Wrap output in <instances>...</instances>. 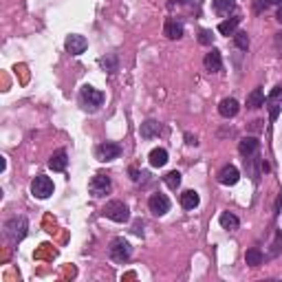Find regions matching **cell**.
I'll return each mask as SVG.
<instances>
[{
  "label": "cell",
  "mask_w": 282,
  "mask_h": 282,
  "mask_svg": "<svg viewBox=\"0 0 282 282\" xmlns=\"http://www.w3.org/2000/svg\"><path fill=\"white\" fill-rule=\"evenodd\" d=\"M27 229H29V223H27L25 216H13L5 223V238L11 245H18L22 238L27 236Z\"/></svg>",
  "instance_id": "1"
},
{
  "label": "cell",
  "mask_w": 282,
  "mask_h": 282,
  "mask_svg": "<svg viewBox=\"0 0 282 282\" xmlns=\"http://www.w3.org/2000/svg\"><path fill=\"white\" fill-rule=\"evenodd\" d=\"M80 104H82L84 110L95 112L104 104V93H102V90H97V88H93V86H84L80 90Z\"/></svg>",
  "instance_id": "2"
},
{
  "label": "cell",
  "mask_w": 282,
  "mask_h": 282,
  "mask_svg": "<svg viewBox=\"0 0 282 282\" xmlns=\"http://www.w3.org/2000/svg\"><path fill=\"white\" fill-rule=\"evenodd\" d=\"M102 214L106 218H110V221H115V223H126V221H130V209L126 203L122 201H108L104 205L102 209Z\"/></svg>",
  "instance_id": "3"
},
{
  "label": "cell",
  "mask_w": 282,
  "mask_h": 282,
  "mask_svg": "<svg viewBox=\"0 0 282 282\" xmlns=\"http://www.w3.org/2000/svg\"><path fill=\"white\" fill-rule=\"evenodd\" d=\"M108 253L115 263H128L130 256H132V247L126 238H112L110 247H108Z\"/></svg>",
  "instance_id": "4"
},
{
  "label": "cell",
  "mask_w": 282,
  "mask_h": 282,
  "mask_svg": "<svg viewBox=\"0 0 282 282\" xmlns=\"http://www.w3.org/2000/svg\"><path fill=\"white\" fill-rule=\"evenodd\" d=\"M31 194L35 199H49V196L53 194V181L44 174H38L31 181Z\"/></svg>",
  "instance_id": "5"
},
{
  "label": "cell",
  "mask_w": 282,
  "mask_h": 282,
  "mask_svg": "<svg viewBox=\"0 0 282 282\" xmlns=\"http://www.w3.org/2000/svg\"><path fill=\"white\" fill-rule=\"evenodd\" d=\"M110 187H112L110 176H106V174H95L93 179H90V183H88V192H90V196H95V199L106 196L110 192Z\"/></svg>",
  "instance_id": "6"
},
{
  "label": "cell",
  "mask_w": 282,
  "mask_h": 282,
  "mask_svg": "<svg viewBox=\"0 0 282 282\" xmlns=\"http://www.w3.org/2000/svg\"><path fill=\"white\" fill-rule=\"evenodd\" d=\"M119 154H122V148H119L117 144H110V141H106V144H100V146L95 148V157H97V161H102V163L117 159Z\"/></svg>",
  "instance_id": "7"
},
{
  "label": "cell",
  "mask_w": 282,
  "mask_h": 282,
  "mask_svg": "<svg viewBox=\"0 0 282 282\" xmlns=\"http://www.w3.org/2000/svg\"><path fill=\"white\" fill-rule=\"evenodd\" d=\"M148 207H150V212H152L154 216H163V214H168V212H170V199H168L166 194L157 192V194L150 196V201H148Z\"/></svg>",
  "instance_id": "8"
},
{
  "label": "cell",
  "mask_w": 282,
  "mask_h": 282,
  "mask_svg": "<svg viewBox=\"0 0 282 282\" xmlns=\"http://www.w3.org/2000/svg\"><path fill=\"white\" fill-rule=\"evenodd\" d=\"M64 46H66V51L70 55H82L84 51L88 49V40L84 38V35H77V33H70L66 42H64Z\"/></svg>",
  "instance_id": "9"
},
{
  "label": "cell",
  "mask_w": 282,
  "mask_h": 282,
  "mask_svg": "<svg viewBox=\"0 0 282 282\" xmlns=\"http://www.w3.org/2000/svg\"><path fill=\"white\" fill-rule=\"evenodd\" d=\"M183 31H185V27L179 18H168L166 25H163V35L168 40H179L183 38Z\"/></svg>",
  "instance_id": "10"
},
{
  "label": "cell",
  "mask_w": 282,
  "mask_h": 282,
  "mask_svg": "<svg viewBox=\"0 0 282 282\" xmlns=\"http://www.w3.org/2000/svg\"><path fill=\"white\" fill-rule=\"evenodd\" d=\"M238 179H241V172H238L236 166H225L218 172V183L221 185H236Z\"/></svg>",
  "instance_id": "11"
},
{
  "label": "cell",
  "mask_w": 282,
  "mask_h": 282,
  "mask_svg": "<svg viewBox=\"0 0 282 282\" xmlns=\"http://www.w3.org/2000/svg\"><path fill=\"white\" fill-rule=\"evenodd\" d=\"M203 66H205L207 73H218V70L223 68V58H221V53H218L216 49H212L209 53H205V58H203Z\"/></svg>",
  "instance_id": "12"
},
{
  "label": "cell",
  "mask_w": 282,
  "mask_h": 282,
  "mask_svg": "<svg viewBox=\"0 0 282 282\" xmlns=\"http://www.w3.org/2000/svg\"><path fill=\"white\" fill-rule=\"evenodd\" d=\"M238 110H241V104H238L234 97H227V100H223L221 104H218V112H221V117H225V119L236 117Z\"/></svg>",
  "instance_id": "13"
},
{
  "label": "cell",
  "mask_w": 282,
  "mask_h": 282,
  "mask_svg": "<svg viewBox=\"0 0 282 282\" xmlns=\"http://www.w3.org/2000/svg\"><path fill=\"white\" fill-rule=\"evenodd\" d=\"M161 124L159 122H154V119H148V122L141 124V128H139V135L141 139H154V137H159L161 135Z\"/></svg>",
  "instance_id": "14"
},
{
  "label": "cell",
  "mask_w": 282,
  "mask_h": 282,
  "mask_svg": "<svg viewBox=\"0 0 282 282\" xmlns=\"http://www.w3.org/2000/svg\"><path fill=\"white\" fill-rule=\"evenodd\" d=\"M258 146H260V141L256 137H245V139H241V144H238V152H241L245 159H249L258 152Z\"/></svg>",
  "instance_id": "15"
},
{
  "label": "cell",
  "mask_w": 282,
  "mask_h": 282,
  "mask_svg": "<svg viewBox=\"0 0 282 282\" xmlns=\"http://www.w3.org/2000/svg\"><path fill=\"white\" fill-rule=\"evenodd\" d=\"M66 163H68V157H66V152H64V150L53 152V154H51V159H49V168H51L53 172H62V170H66Z\"/></svg>",
  "instance_id": "16"
},
{
  "label": "cell",
  "mask_w": 282,
  "mask_h": 282,
  "mask_svg": "<svg viewBox=\"0 0 282 282\" xmlns=\"http://www.w3.org/2000/svg\"><path fill=\"white\" fill-rule=\"evenodd\" d=\"M218 223H221V227H223V229H229V231L238 229V225H241L238 216H236V214H231V212H223V214L218 216Z\"/></svg>",
  "instance_id": "17"
},
{
  "label": "cell",
  "mask_w": 282,
  "mask_h": 282,
  "mask_svg": "<svg viewBox=\"0 0 282 282\" xmlns=\"http://www.w3.org/2000/svg\"><path fill=\"white\" fill-rule=\"evenodd\" d=\"M265 90L263 88H253L249 95H247V108H260L265 106Z\"/></svg>",
  "instance_id": "18"
},
{
  "label": "cell",
  "mask_w": 282,
  "mask_h": 282,
  "mask_svg": "<svg viewBox=\"0 0 282 282\" xmlns=\"http://www.w3.org/2000/svg\"><path fill=\"white\" fill-rule=\"evenodd\" d=\"M212 7H214V11L218 16H229V13L236 9V0H214Z\"/></svg>",
  "instance_id": "19"
},
{
  "label": "cell",
  "mask_w": 282,
  "mask_h": 282,
  "mask_svg": "<svg viewBox=\"0 0 282 282\" xmlns=\"http://www.w3.org/2000/svg\"><path fill=\"white\" fill-rule=\"evenodd\" d=\"M199 203H201V199H199V194H196L194 190H185V192L181 194V207L183 209H194Z\"/></svg>",
  "instance_id": "20"
},
{
  "label": "cell",
  "mask_w": 282,
  "mask_h": 282,
  "mask_svg": "<svg viewBox=\"0 0 282 282\" xmlns=\"http://www.w3.org/2000/svg\"><path fill=\"white\" fill-rule=\"evenodd\" d=\"M238 25H241V18H227L218 25V33L221 35H234L238 31Z\"/></svg>",
  "instance_id": "21"
},
{
  "label": "cell",
  "mask_w": 282,
  "mask_h": 282,
  "mask_svg": "<svg viewBox=\"0 0 282 282\" xmlns=\"http://www.w3.org/2000/svg\"><path fill=\"white\" fill-rule=\"evenodd\" d=\"M148 159H150L152 168H163L168 163V150H163V148H154Z\"/></svg>",
  "instance_id": "22"
},
{
  "label": "cell",
  "mask_w": 282,
  "mask_h": 282,
  "mask_svg": "<svg viewBox=\"0 0 282 282\" xmlns=\"http://www.w3.org/2000/svg\"><path fill=\"white\" fill-rule=\"evenodd\" d=\"M263 260H265V256H263V251H260L258 247H251V249H247L245 263L249 265V267H260V265H263Z\"/></svg>",
  "instance_id": "23"
},
{
  "label": "cell",
  "mask_w": 282,
  "mask_h": 282,
  "mask_svg": "<svg viewBox=\"0 0 282 282\" xmlns=\"http://www.w3.org/2000/svg\"><path fill=\"white\" fill-rule=\"evenodd\" d=\"M280 251H282V231L278 229L276 234H273V243H271V249L267 253V258H276Z\"/></svg>",
  "instance_id": "24"
},
{
  "label": "cell",
  "mask_w": 282,
  "mask_h": 282,
  "mask_svg": "<svg viewBox=\"0 0 282 282\" xmlns=\"http://www.w3.org/2000/svg\"><path fill=\"white\" fill-rule=\"evenodd\" d=\"M163 181H166V185L170 187V190H176V187L181 185V172H176V170L168 172V174L163 176Z\"/></svg>",
  "instance_id": "25"
},
{
  "label": "cell",
  "mask_w": 282,
  "mask_h": 282,
  "mask_svg": "<svg viewBox=\"0 0 282 282\" xmlns=\"http://www.w3.org/2000/svg\"><path fill=\"white\" fill-rule=\"evenodd\" d=\"M234 42L238 49H243V51H247L249 49V35H247L245 31H236L234 33Z\"/></svg>",
  "instance_id": "26"
},
{
  "label": "cell",
  "mask_w": 282,
  "mask_h": 282,
  "mask_svg": "<svg viewBox=\"0 0 282 282\" xmlns=\"http://www.w3.org/2000/svg\"><path fill=\"white\" fill-rule=\"evenodd\" d=\"M100 64L104 66V70H108V73H115V70H117V58H115V55H106V58L100 60Z\"/></svg>",
  "instance_id": "27"
},
{
  "label": "cell",
  "mask_w": 282,
  "mask_h": 282,
  "mask_svg": "<svg viewBox=\"0 0 282 282\" xmlns=\"http://www.w3.org/2000/svg\"><path fill=\"white\" fill-rule=\"evenodd\" d=\"M267 106H269V117H271V122H276L278 115H280V104H278V102H267Z\"/></svg>",
  "instance_id": "28"
},
{
  "label": "cell",
  "mask_w": 282,
  "mask_h": 282,
  "mask_svg": "<svg viewBox=\"0 0 282 282\" xmlns=\"http://www.w3.org/2000/svg\"><path fill=\"white\" fill-rule=\"evenodd\" d=\"M212 40H214V33H212V31L203 29V31L199 33V42H201V44H212Z\"/></svg>",
  "instance_id": "29"
},
{
  "label": "cell",
  "mask_w": 282,
  "mask_h": 282,
  "mask_svg": "<svg viewBox=\"0 0 282 282\" xmlns=\"http://www.w3.org/2000/svg\"><path fill=\"white\" fill-rule=\"evenodd\" d=\"M267 5H269V0H253V11L256 13H263L267 9Z\"/></svg>",
  "instance_id": "30"
},
{
  "label": "cell",
  "mask_w": 282,
  "mask_h": 282,
  "mask_svg": "<svg viewBox=\"0 0 282 282\" xmlns=\"http://www.w3.org/2000/svg\"><path fill=\"white\" fill-rule=\"evenodd\" d=\"M185 141H187L190 146H196V144H199V141H196V137H194V135H190V132L185 135Z\"/></svg>",
  "instance_id": "31"
},
{
  "label": "cell",
  "mask_w": 282,
  "mask_h": 282,
  "mask_svg": "<svg viewBox=\"0 0 282 282\" xmlns=\"http://www.w3.org/2000/svg\"><path fill=\"white\" fill-rule=\"evenodd\" d=\"M280 205H282V192L278 194V201H276V214H278V209H280Z\"/></svg>",
  "instance_id": "32"
},
{
  "label": "cell",
  "mask_w": 282,
  "mask_h": 282,
  "mask_svg": "<svg viewBox=\"0 0 282 282\" xmlns=\"http://www.w3.org/2000/svg\"><path fill=\"white\" fill-rule=\"evenodd\" d=\"M276 18H278V22L282 25V9H278V13H276Z\"/></svg>",
  "instance_id": "33"
},
{
  "label": "cell",
  "mask_w": 282,
  "mask_h": 282,
  "mask_svg": "<svg viewBox=\"0 0 282 282\" xmlns=\"http://www.w3.org/2000/svg\"><path fill=\"white\" fill-rule=\"evenodd\" d=\"M269 5H282V0H269Z\"/></svg>",
  "instance_id": "34"
}]
</instances>
